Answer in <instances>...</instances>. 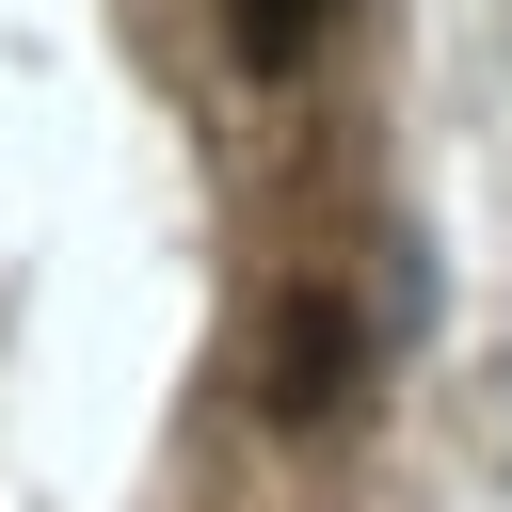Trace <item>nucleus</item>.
<instances>
[{"label":"nucleus","instance_id":"obj_1","mask_svg":"<svg viewBox=\"0 0 512 512\" xmlns=\"http://www.w3.org/2000/svg\"><path fill=\"white\" fill-rule=\"evenodd\" d=\"M352 384H368V320H352L336 288H288V304L256 320V416H272V432H336Z\"/></svg>","mask_w":512,"mask_h":512},{"label":"nucleus","instance_id":"obj_2","mask_svg":"<svg viewBox=\"0 0 512 512\" xmlns=\"http://www.w3.org/2000/svg\"><path fill=\"white\" fill-rule=\"evenodd\" d=\"M320 16H336V0H224V48H240L256 80H288V64L320 48Z\"/></svg>","mask_w":512,"mask_h":512}]
</instances>
